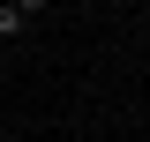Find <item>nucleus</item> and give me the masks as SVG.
Wrapping results in <instances>:
<instances>
[{
    "label": "nucleus",
    "mask_w": 150,
    "mask_h": 142,
    "mask_svg": "<svg viewBox=\"0 0 150 142\" xmlns=\"http://www.w3.org/2000/svg\"><path fill=\"white\" fill-rule=\"evenodd\" d=\"M23 30H30V22H23L15 8H8V0H0V37H23Z\"/></svg>",
    "instance_id": "f257e3e1"
},
{
    "label": "nucleus",
    "mask_w": 150,
    "mask_h": 142,
    "mask_svg": "<svg viewBox=\"0 0 150 142\" xmlns=\"http://www.w3.org/2000/svg\"><path fill=\"white\" fill-rule=\"evenodd\" d=\"M8 8H15V15L30 22V15H45V8H53V0H8Z\"/></svg>",
    "instance_id": "f03ea898"
}]
</instances>
